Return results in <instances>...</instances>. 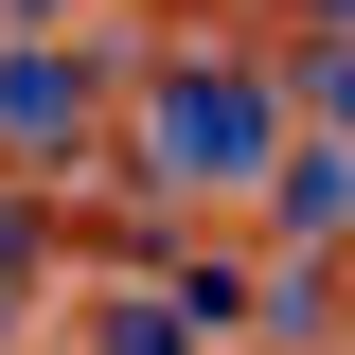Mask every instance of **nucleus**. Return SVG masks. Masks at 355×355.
I'll return each mask as SVG.
<instances>
[{"label": "nucleus", "instance_id": "3", "mask_svg": "<svg viewBox=\"0 0 355 355\" xmlns=\"http://www.w3.org/2000/svg\"><path fill=\"white\" fill-rule=\"evenodd\" d=\"M266 196H284V214H320V231H338V214H355V160H338V142H320V160H266Z\"/></svg>", "mask_w": 355, "mask_h": 355}, {"label": "nucleus", "instance_id": "2", "mask_svg": "<svg viewBox=\"0 0 355 355\" xmlns=\"http://www.w3.org/2000/svg\"><path fill=\"white\" fill-rule=\"evenodd\" d=\"M0 142H18V160H71L89 142V71L71 53H0Z\"/></svg>", "mask_w": 355, "mask_h": 355}, {"label": "nucleus", "instance_id": "1", "mask_svg": "<svg viewBox=\"0 0 355 355\" xmlns=\"http://www.w3.org/2000/svg\"><path fill=\"white\" fill-rule=\"evenodd\" d=\"M142 142H160V178H196V196H231V178L284 160V125H266V89H249V71H178Z\"/></svg>", "mask_w": 355, "mask_h": 355}, {"label": "nucleus", "instance_id": "4", "mask_svg": "<svg viewBox=\"0 0 355 355\" xmlns=\"http://www.w3.org/2000/svg\"><path fill=\"white\" fill-rule=\"evenodd\" d=\"M320 125H338V142H355V53H320Z\"/></svg>", "mask_w": 355, "mask_h": 355}]
</instances>
